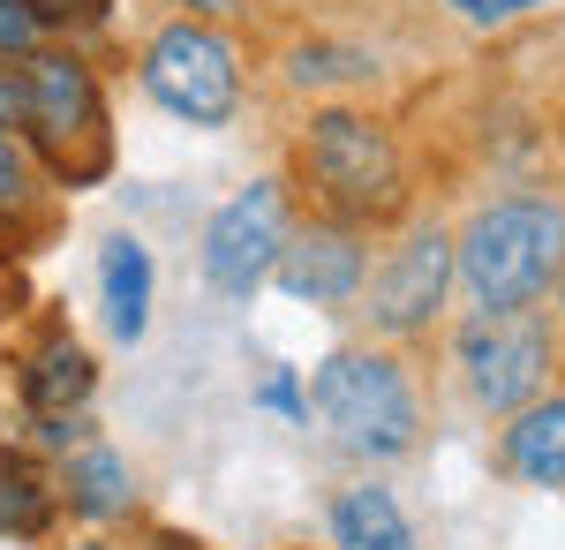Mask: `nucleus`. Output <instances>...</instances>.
I'll return each instance as SVG.
<instances>
[{
  "label": "nucleus",
  "instance_id": "obj_1",
  "mask_svg": "<svg viewBox=\"0 0 565 550\" xmlns=\"http://www.w3.org/2000/svg\"><path fill=\"white\" fill-rule=\"evenodd\" d=\"M565 272V212L551 197H498L452 242V279L476 295L482 317L527 309Z\"/></svg>",
  "mask_w": 565,
  "mask_h": 550
},
{
  "label": "nucleus",
  "instance_id": "obj_2",
  "mask_svg": "<svg viewBox=\"0 0 565 550\" xmlns=\"http://www.w3.org/2000/svg\"><path fill=\"white\" fill-rule=\"evenodd\" d=\"M23 84H31V114H23V144L45 159V173L61 189H90L98 173L114 167V121H106V98L76 53H31L23 61Z\"/></svg>",
  "mask_w": 565,
  "mask_h": 550
},
{
  "label": "nucleus",
  "instance_id": "obj_3",
  "mask_svg": "<svg viewBox=\"0 0 565 550\" xmlns=\"http://www.w3.org/2000/svg\"><path fill=\"white\" fill-rule=\"evenodd\" d=\"M302 167H309V189L332 204L340 226L399 212V151L370 114H348V106L317 114L302 136Z\"/></svg>",
  "mask_w": 565,
  "mask_h": 550
},
{
  "label": "nucleus",
  "instance_id": "obj_4",
  "mask_svg": "<svg viewBox=\"0 0 565 550\" xmlns=\"http://www.w3.org/2000/svg\"><path fill=\"white\" fill-rule=\"evenodd\" d=\"M317 415L340 430V445L392 461V453L415 445V384H407V370L392 355L348 347V355H332L317 370Z\"/></svg>",
  "mask_w": 565,
  "mask_h": 550
},
{
  "label": "nucleus",
  "instance_id": "obj_5",
  "mask_svg": "<svg viewBox=\"0 0 565 550\" xmlns=\"http://www.w3.org/2000/svg\"><path fill=\"white\" fill-rule=\"evenodd\" d=\"M143 91L189 128H218L234 121V106H242V61H234V45L218 39L212 23H167L159 39L143 45Z\"/></svg>",
  "mask_w": 565,
  "mask_h": 550
},
{
  "label": "nucleus",
  "instance_id": "obj_6",
  "mask_svg": "<svg viewBox=\"0 0 565 550\" xmlns=\"http://www.w3.org/2000/svg\"><path fill=\"white\" fill-rule=\"evenodd\" d=\"M279 250H287V197H279V181H249L204 226V279L218 295H257Z\"/></svg>",
  "mask_w": 565,
  "mask_h": 550
},
{
  "label": "nucleus",
  "instance_id": "obj_7",
  "mask_svg": "<svg viewBox=\"0 0 565 550\" xmlns=\"http://www.w3.org/2000/svg\"><path fill=\"white\" fill-rule=\"evenodd\" d=\"M460 362H468V384H476L482 408H527L543 400V378H551V332L527 317V309H505V317H476L460 332Z\"/></svg>",
  "mask_w": 565,
  "mask_h": 550
},
{
  "label": "nucleus",
  "instance_id": "obj_8",
  "mask_svg": "<svg viewBox=\"0 0 565 550\" xmlns=\"http://www.w3.org/2000/svg\"><path fill=\"white\" fill-rule=\"evenodd\" d=\"M445 295H452V242H445L437 226H423V234H407V242L392 250V264L370 279V317H377L385 332H423L437 309H445Z\"/></svg>",
  "mask_w": 565,
  "mask_h": 550
},
{
  "label": "nucleus",
  "instance_id": "obj_9",
  "mask_svg": "<svg viewBox=\"0 0 565 550\" xmlns=\"http://www.w3.org/2000/svg\"><path fill=\"white\" fill-rule=\"evenodd\" d=\"M271 272H279V287L295 302H354L370 264H362L354 226H302V234H287Z\"/></svg>",
  "mask_w": 565,
  "mask_h": 550
},
{
  "label": "nucleus",
  "instance_id": "obj_10",
  "mask_svg": "<svg viewBox=\"0 0 565 550\" xmlns=\"http://www.w3.org/2000/svg\"><path fill=\"white\" fill-rule=\"evenodd\" d=\"M505 467L535 490H565V392L527 400L505 430Z\"/></svg>",
  "mask_w": 565,
  "mask_h": 550
},
{
  "label": "nucleus",
  "instance_id": "obj_11",
  "mask_svg": "<svg viewBox=\"0 0 565 550\" xmlns=\"http://www.w3.org/2000/svg\"><path fill=\"white\" fill-rule=\"evenodd\" d=\"M98 295H106V325H114V339H143V325H151V250L136 242V234H114L106 242V256H98Z\"/></svg>",
  "mask_w": 565,
  "mask_h": 550
},
{
  "label": "nucleus",
  "instance_id": "obj_12",
  "mask_svg": "<svg viewBox=\"0 0 565 550\" xmlns=\"http://www.w3.org/2000/svg\"><path fill=\"white\" fill-rule=\"evenodd\" d=\"M61 512V483L31 453H0V536L8 543H39Z\"/></svg>",
  "mask_w": 565,
  "mask_h": 550
},
{
  "label": "nucleus",
  "instance_id": "obj_13",
  "mask_svg": "<svg viewBox=\"0 0 565 550\" xmlns=\"http://www.w3.org/2000/svg\"><path fill=\"white\" fill-rule=\"evenodd\" d=\"M90 384H98V362H90L76 339H53L31 355V370H23V400H31V415H76L90 400Z\"/></svg>",
  "mask_w": 565,
  "mask_h": 550
},
{
  "label": "nucleus",
  "instance_id": "obj_14",
  "mask_svg": "<svg viewBox=\"0 0 565 550\" xmlns=\"http://www.w3.org/2000/svg\"><path fill=\"white\" fill-rule=\"evenodd\" d=\"M332 536H340V550H415L399 498L377 490V483H362V490H348L332 506Z\"/></svg>",
  "mask_w": 565,
  "mask_h": 550
},
{
  "label": "nucleus",
  "instance_id": "obj_15",
  "mask_svg": "<svg viewBox=\"0 0 565 550\" xmlns=\"http://www.w3.org/2000/svg\"><path fill=\"white\" fill-rule=\"evenodd\" d=\"M68 506L84 512V520H121V512L136 506L121 453H106V445H84V453L68 461Z\"/></svg>",
  "mask_w": 565,
  "mask_h": 550
},
{
  "label": "nucleus",
  "instance_id": "obj_16",
  "mask_svg": "<svg viewBox=\"0 0 565 550\" xmlns=\"http://www.w3.org/2000/svg\"><path fill=\"white\" fill-rule=\"evenodd\" d=\"M31 197H39V167H31V144H23L15 128H0V219L31 212Z\"/></svg>",
  "mask_w": 565,
  "mask_h": 550
},
{
  "label": "nucleus",
  "instance_id": "obj_17",
  "mask_svg": "<svg viewBox=\"0 0 565 550\" xmlns=\"http://www.w3.org/2000/svg\"><path fill=\"white\" fill-rule=\"evenodd\" d=\"M39 15H31V0H0V61H31L39 53Z\"/></svg>",
  "mask_w": 565,
  "mask_h": 550
},
{
  "label": "nucleus",
  "instance_id": "obj_18",
  "mask_svg": "<svg viewBox=\"0 0 565 550\" xmlns=\"http://www.w3.org/2000/svg\"><path fill=\"white\" fill-rule=\"evenodd\" d=\"M23 114H31V84H23V68L0 61V128H23Z\"/></svg>",
  "mask_w": 565,
  "mask_h": 550
},
{
  "label": "nucleus",
  "instance_id": "obj_19",
  "mask_svg": "<svg viewBox=\"0 0 565 550\" xmlns=\"http://www.w3.org/2000/svg\"><path fill=\"white\" fill-rule=\"evenodd\" d=\"M106 0H31V15L39 23H76V15H98Z\"/></svg>",
  "mask_w": 565,
  "mask_h": 550
},
{
  "label": "nucleus",
  "instance_id": "obj_20",
  "mask_svg": "<svg viewBox=\"0 0 565 550\" xmlns=\"http://www.w3.org/2000/svg\"><path fill=\"white\" fill-rule=\"evenodd\" d=\"M264 400H271L279 415H302V392H295V378H271V384H264Z\"/></svg>",
  "mask_w": 565,
  "mask_h": 550
},
{
  "label": "nucleus",
  "instance_id": "obj_21",
  "mask_svg": "<svg viewBox=\"0 0 565 550\" xmlns=\"http://www.w3.org/2000/svg\"><path fill=\"white\" fill-rule=\"evenodd\" d=\"M521 8H543V0H490V23L498 15H521Z\"/></svg>",
  "mask_w": 565,
  "mask_h": 550
},
{
  "label": "nucleus",
  "instance_id": "obj_22",
  "mask_svg": "<svg viewBox=\"0 0 565 550\" xmlns=\"http://www.w3.org/2000/svg\"><path fill=\"white\" fill-rule=\"evenodd\" d=\"M452 8H460L468 23H490V0H452Z\"/></svg>",
  "mask_w": 565,
  "mask_h": 550
},
{
  "label": "nucleus",
  "instance_id": "obj_23",
  "mask_svg": "<svg viewBox=\"0 0 565 550\" xmlns=\"http://www.w3.org/2000/svg\"><path fill=\"white\" fill-rule=\"evenodd\" d=\"M159 550H204V543H189V536H159Z\"/></svg>",
  "mask_w": 565,
  "mask_h": 550
},
{
  "label": "nucleus",
  "instance_id": "obj_24",
  "mask_svg": "<svg viewBox=\"0 0 565 550\" xmlns=\"http://www.w3.org/2000/svg\"><path fill=\"white\" fill-rule=\"evenodd\" d=\"M76 550H114V543H76Z\"/></svg>",
  "mask_w": 565,
  "mask_h": 550
},
{
  "label": "nucleus",
  "instance_id": "obj_25",
  "mask_svg": "<svg viewBox=\"0 0 565 550\" xmlns=\"http://www.w3.org/2000/svg\"><path fill=\"white\" fill-rule=\"evenodd\" d=\"M196 8H218V0H196Z\"/></svg>",
  "mask_w": 565,
  "mask_h": 550
},
{
  "label": "nucleus",
  "instance_id": "obj_26",
  "mask_svg": "<svg viewBox=\"0 0 565 550\" xmlns=\"http://www.w3.org/2000/svg\"><path fill=\"white\" fill-rule=\"evenodd\" d=\"M558 302H565V279H558Z\"/></svg>",
  "mask_w": 565,
  "mask_h": 550
}]
</instances>
